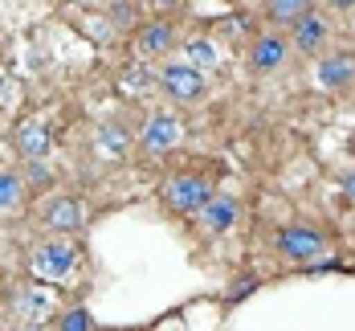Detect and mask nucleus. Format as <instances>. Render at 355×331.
Listing matches in <instances>:
<instances>
[{
    "instance_id": "1",
    "label": "nucleus",
    "mask_w": 355,
    "mask_h": 331,
    "mask_svg": "<svg viewBox=\"0 0 355 331\" xmlns=\"http://www.w3.org/2000/svg\"><path fill=\"white\" fill-rule=\"evenodd\" d=\"M29 270L41 282H66L78 270V246L70 237H45L29 250Z\"/></svg>"
},
{
    "instance_id": "2",
    "label": "nucleus",
    "mask_w": 355,
    "mask_h": 331,
    "mask_svg": "<svg viewBox=\"0 0 355 331\" xmlns=\"http://www.w3.org/2000/svg\"><path fill=\"white\" fill-rule=\"evenodd\" d=\"M159 192H164V205H168V209H176V213H200V209L213 201V180L180 172L172 180H164Z\"/></svg>"
},
{
    "instance_id": "3",
    "label": "nucleus",
    "mask_w": 355,
    "mask_h": 331,
    "mask_svg": "<svg viewBox=\"0 0 355 331\" xmlns=\"http://www.w3.org/2000/svg\"><path fill=\"white\" fill-rule=\"evenodd\" d=\"M155 82H159L172 99H180V103H192V99L205 90V78H200V70H192L188 62H168L164 70L155 74Z\"/></svg>"
},
{
    "instance_id": "4",
    "label": "nucleus",
    "mask_w": 355,
    "mask_h": 331,
    "mask_svg": "<svg viewBox=\"0 0 355 331\" xmlns=\"http://www.w3.org/2000/svg\"><path fill=\"white\" fill-rule=\"evenodd\" d=\"M278 250L286 257H294V262H311V257H319L327 250V237L311 225H290V229L278 233Z\"/></svg>"
},
{
    "instance_id": "5",
    "label": "nucleus",
    "mask_w": 355,
    "mask_h": 331,
    "mask_svg": "<svg viewBox=\"0 0 355 331\" xmlns=\"http://www.w3.org/2000/svg\"><path fill=\"white\" fill-rule=\"evenodd\" d=\"M180 135H184V131H180V123L172 119V114H151V119L143 123V131H139V144H143V151L159 155V151L176 147Z\"/></svg>"
},
{
    "instance_id": "6",
    "label": "nucleus",
    "mask_w": 355,
    "mask_h": 331,
    "mask_svg": "<svg viewBox=\"0 0 355 331\" xmlns=\"http://www.w3.org/2000/svg\"><path fill=\"white\" fill-rule=\"evenodd\" d=\"M41 221H45L58 237H62V233H73V229H82V205H78L73 196H53V201H45Z\"/></svg>"
},
{
    "instance_id": "7",
    "label": "nucleus",
    "mask_w": 355,
    "mask_h": 331,
    "mask_svg": "<svg viewBox=\"0 0 355 331\" xmlns=\"http://www.w3.org/2000/svg\"><path fill=\"white\" fill-rule=\"evenodd\" d=\"M12 311L37 328V319H45L53 311V291L49 287H17L12 291Z\"/></svg>"
},
{
    "instance_id": "8",
    "label": "nucleus",
    "mask_w": 355,
    "mask_h": 331,
    "mask_svg": "<svg viewBox=\"0 0 355 331\" xmlns=\"http://www.w3.org/2000/svg\"><path fill=\"white\" fill-rule=\"evenodd\" d=\"M286 58V41L278 33H261L253 41V53H249V62H253V70L266 74V70H278Z\"/></svg>"
},
{
    "instance_id": "9",
    "label": "nucleus",
    "mask_w": 355,
    "mask_h": 331,
    "mask_svg": "<svg viewBox=\"0 0 355 331\" xmlns=\"http://www.w3.org/2000/svg\"><path fill=\"white\" fill-rule=\"evenodd\" d=\"M322 45H327V21H322L319 12L302 17V21L294 25V49H298V53H319Z\"/></svg>"
},
{
    "instance_id": "10",
    "label": "nucleus",
    "mask_w": 355,
    "mask_h": 331,
    "mask_svg": "<svg viewBox=\"0 0 355 331\" xmlns=\"http://www.w3.org/2000/svg\"><path fill=\"white\" fill-rule=\"evenodd\" d=\"M352 74H355V58L352 53H335V58H327L315 70V82H319L322 90H339L343 82H352Z\"/></svg>"
},
{
    "instance_id": "11",
    "label": "nucleus",
    "mask_w": 355,
    "mask_h": 331,
    "mask_svg": "<svg viewBox=\"0 0 355 331\" xmlns=\"http://www.w3.org/2000/svg\"><path fill=\"white\" fill-rule=\"evenodd\" d=\"M233 221H237V201H233V196H213V201L200 209V225H205L209 233H225Z\"/></svg>"
},
{
    "instance_id": "12",
    "label": "nucleus",
    "mask_w": 355,
    "mask_h": 331,
    "mask_svg": "<svg viewBox=\"0 0 355 331\" xmlns=\"http://www.w3.org/2000/svg\"><path fill=\"white\" fill-rule=\"evenodd\" d=\"M311 12H315V4H306V0H274V4H266V17L278 21V25H298Z\"/></svg>"
},
{
    "instance_id": "13",
    "label": "nucleus",
    "mask_w": 355,
    "mask_h": 331,
    "mask_svg": "<svg viewBox=\"0 0 355 331\" xmlns=\"http://www.w3.org/2000/svg\"><path fill=\"white\" fill-rule=\"evenodd\" d=\"M139 49L143 53H168V49H172V25H164V21L143 25L139 29Z\"/></svg>"
},
{
    "instance_id": "14",
    "label": "nucleus",
    "mask_w": 355,
    "mask_h": 331,
    "mask_svg": "<svg viewBox=\"0 0 355 331\" xmlns=\"http://www.w3.org/2000/svg\"><path fill=\"white\" fill-rule=\"evenodd\" d=\"M184 62L192 66V70H213L216 66V49L209 37H192V41H184Z\"/></svg>"
},
{
    "instance_id": "15",
    "label": "nucleus",
    "mask_w": 355,
    "mask_h": 331,
    "mask_svg": "<svg viewBox=\"0 0 355 331\" xmlns=\"http://www.w3.org/2000/svg\"><path fill=\"white\" fill-rule=\"evenodd\" d=\"M25 205V180L17 172H0V213H17Z\"/></svg>"
},
{
    "instance_id": "16",
    "label": "nucleus",
    "mask_w": 355,
    "mask_h": 331,
    "mask_svg": "<svg viewBox=\"0 0 355 331\" xmlns=\"http://www.w3.org/2000/svg\"><path fill=\"white\" fill-rule=\"evenodd\" d=\"M17 147H21V151H25V155L37 164V160L49 151V139H45V131H41L37 123H25V127L17 131Z\"/></svg>"
},
{
    "instance_id": "17",
    "label": "nucleus",
    "mask_w": 355,
    "mask_h": 331,
    "mask_svg": "<svg viewBox=\"0 0 355 331\" xmlns=\"http://www.w3.org/2000/svg\"><path fill=\"white\" fill-rule=\"evenodd\" d=\"M58 331H94L90 311H86V307H70V311H62V315H58Z\"/></svg>"
},
{
    "instance_id": "18",
    "label": "nucleus",
    "mask_w": 355,
    "mask_h": 331,
    "mask_svg": "<svg viewBox=\"0 0 355 331\" xmlns=\"http://www.w3.org/2000/svg\"><path fill=\"white\" fill-rule=\"evenodd\" d=\"M98 139H103V147H107V151H127V144H131L127 127H119V123H107V127L98 131Z\"/></svg>"
},
{
    "instance_id": "19",
    "label": "nucleus",
    "mask_w": 355,
    "mask_h": 331,
    "mask_svg": "<svg viewBox=\"0 0 355 331\" xmlns=\"http://www.w3.org/2000/svg\"><path fill=\"white\" fill-rule=\"evenodd\" d=\"M110 17H114L119 25H131V21H135V8H131V4H110Z\"/></svg>"
},
{
    "instance_id": "20",
    "label": "nucleus",
    "mask_w": 355,
    "mask_h": 331,
    "mask_svg": "<svg viewBox=\"0 0 355 331\" xmlns=\"http://www.w3.org/2000/svg\"><path fill=\"white\" fill-rule=\"evenodd\" d=\"M253 287H257V278H241V282L233 287V294H229V303H237V298H245V294L253 291Z\"/></svg>"
},
{
    "instance_id": "21",
    "label": "nucleus",
    "mask_w": 355,
    "mask_h": 331,
    "mask_svg": "<svg viewBox=\"0 0 355 331\" xmlns=\"http://www.w3.org/2000/svg\"><path fill=\"white\" fill-rule=\"evenodd\" d=\"M29 180L33 184H49V168H45V164H29Z\"/></svg>"
},
{
    "instance_id": "22",
    "label": "nucleus",
    "mask_w": 355,
    "mask_h": 331,
    "mask_svg": "<svg viewBox=\"0 0 355 331\" xmlns=\"http://www.w3.org/2000/svg\"><path fill=\"white\" fill-rule=\"evenodd\" d=\"M343 192L355 201V172H347V176H343Z\"/></svg>"
}]
</instances>
